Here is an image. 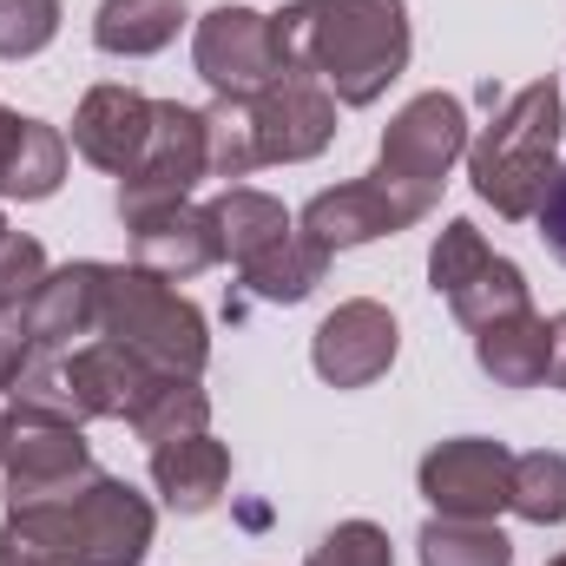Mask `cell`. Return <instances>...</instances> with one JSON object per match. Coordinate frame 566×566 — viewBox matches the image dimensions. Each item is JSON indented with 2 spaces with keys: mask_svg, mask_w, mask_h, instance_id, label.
Here are the masks:
<instances>
[{
  "mask_svg": "<svg viewBox=\"0 0 566 566\" xmlns=\"http://www.w3.org/2000/svg\"><path fill=\"white\" fill-rule=\"evenodd\" d=\"M283 73H310L336 106H376L409 66V7L402 0H296L271 13Z\"/></svg>",
  "mask_w": 566,
  "mask_h": 566,
  "instance_id": "6da1fadb",
  "label": "cell"
},
{
  "mask_svg": "<svg viewBox=\"0 0 566 566\" xmlns=\"http://www.w3.org/2000/svg\"><path fill=\"white\" fill-rule=\"evenodd\" d=\"M560 133H566V99L554 80H534L521 86L488 126L481 139H468V178H474V198L494 205L507 224L534 218L554 171H560Z\"/></svg>",
  "mask_w": 566,
  "mask_h": 566,
  "instance_id": "7a4b0ae2",
  "label": "cell"
},
{
  "mask_svg": "<svg viewBox=\"0 0 566 566\" xmlns=\"http://www.w3.org/2000/svg\"><path fill=\"white\" fill-rule=\"evenodd\" d=\"M7 527L53 566H139L151 547V501L133 494L119 474H93L66 501L7 514Z\"/></svg>",
  "mask_w": 566,
  "mask_h": 566,
  "instance_id": "3957f363",
  "label": "cell"
},
{
  "mask_svg": "<svg viewBox=\"0 0 566 566\" xmlns=\"http://www.w3.org/2000/svg\"><path fill=\"white\" fill-rule=\"evenodd\" d=\"M99 336L126 343L133 356H145L165 376H198L205 356H211L198 303H185L171 283L139 271V264H106V283H99Z\"/></svg>",
  "mask_w": 566,
  "mask_h": 566,
  "instance_id": "277c9868",
  "label": "cell"
},
{
  "mask_svg": "<svg viewBox=\"0 0 566 566\" xmlns=\"http://www.w3.org/2000/svg\"><path fill=\"white\" fill-rule=\"evenodd\" d=\"M198 178H211V165H205V113H191L178 99H158L139 165L119 178V218H126V231L151 224L158 211L191 205Z\"/></svg>",
  "mask_w": 566,
  "mask_h": 566,
  "instance_id": "5b68a950",
  "label": "cell"
},
{
  "mask_svg": "<svg viewBox=\"0 0 566 566\" xmlns=\"http://www.w3.org/2000/svg\"><path fill=\"white\" fill-rule=\"evenodd\" d=\"M0 468H7V514L66 501V494H80L99 474L80 422H33V416H7Z\"/></svg>",
  "mask_w": 566,
  "mask_h": 566,
  "instance_id": "8992f818",
  "label": "cell"
},
{
  "mask_svg": "<svg viewBox=\"0 0 566 566\" xmlns=\"http://www.w3.org/2000/svg\"><path fill=\"white\" fill-rule=\"evenodd\" d=\"M434 211V191H409V185H389L382 171L376 178H349L336 191H316L303 205V231L323 244V251H349V244H376V238H396L409 224H422Z\"/></svg>",
  "mask_w": 566,
  "mask_h": 566,
  "instance_id": "52a82bcc",
  "label": "cell"
},
{
  "mask_svg": "<svg viewBox=\"0 0 566 566\" xmlns=\"http://www.w3.org/2000/svg\"><path fill=\"white\" fill-rule=\"evenodd\" d=\"M191 60H198V80L218 99H258L264 86L283 80V53H277V33H271V13H251V7L205 13L198 20V40H191Z\"/></svg>",
  "mask_w": 566,
  "mask_h": 566,
  "instance_id": "ba28073f",
  "label": "cell"
},
{
  "mask_svg": "<svg viewBox=\"0 0 566 566\" xmlns=\"http://www.w3.org/2000/svg\"><path fill=\"white\" fill-rule=\"evenodd\" d=\"M461 151H468V113H461V99L454 93H422V99H409L389 119L376 171L389 185H409V191H441V178L454 171Z\"/></svg>",
  "mask_w": 566,
  "mask_h": 566,
  "instance_id": "9c48e42d",
  "label": "cell"
},
{
  "mask_svg": "<svg viewBox=\"0 0 566 566\" xmlns=\"http://www.w3.org/2000/svg\"><path fill=\"white\" fill-rule=\"evenodd\" d=\"M507 481H514V454L488 434H454L422 454V494L448 521H494L507 507Z\"/></svg>",
  "mask_w": 566,
  "mask_h": 566,
  "instance_id": "30bf717a",
  "label": "cell"
},
{
  "mask_svg": "<svg viewBox=\"0 0 566 566\" xmlns=\"http://www.w3.org/2000/svg\"><path fill=\"white\" fill-rule=\"evenodd\" d=\"M396 349H402V329H396V316H389L382 303H369V296L336 303V310L316 323V336H310V363H316V376H323L329 389H369L376 376H389Z\"/></svg>",
  "mask_w": 566,
  "mask_h": 566,
  "instance_id": "8fae6325",
  "label": "cell"
},
{
  "mask_svg": "<svg viewBox=\"0 0 566 566\" xmlns=\"http://www.w3.org/2000/svg\"><path fill=\"white\" fill-rule=\"evenodd\" d=\"M251 133H258V165H303L336 139V93L310 73H283L251 99Z\"/></svg>",
  "mask_w": 566,
  "mask_h": 566,
  "instance_id": "7c38bea8",
  "label": "cell"
},
{
  "mask_svg": "<svg viewBox=\"0 0 566 566\" xmlns=\"http://www.w3.org/2000/svg\"><path fill=\"white\" fill-rule=\"evenodd\" d=\"M60 369H66V389H73L80 422H133L139 402L151 396V382L165 376L145 356H133L126 343H106V336H93L73 356H60Z\"/></svg>",
  "mask_w": 566,
  "mask_h": 566,
  "instance_id": "4fadbf2b",
  "label": "cell"
},
{
  "mask_svg": "<svg viewBox=\"0 0 566 566\" xmlns=\"http://www.w3.org/2000/svg\"><path fill=\"white\" fill-rule=\"evenodd\" d=\"M99 283H106V264L46 271V283L33 290V303L20 310L33 356H73L80 343L99 336Z\"/></svg>",
  "mask_w": 566,
  "mask_h": 566,
  "instance_id": "5bb4252c",
  "label": "cell"
},
{
  "mask_svg": "<svg viewBox=\"0 0 566 566\" xmlns=\"http://www.w3.org/2000/svg\"><path fill=\"white\" fill-rule=\"evenodd\" d=\"M151 106H158V99H145L133 86H93V93L80 99V113H73V151H80L86 165L126 178V171L139 165L145 139H151Z\"/></svg>",
  "mask_w": 566,
  "mask_h": 566,
  "instance_id": "9a60e30c",
  "label": "cell"
},
{
  "mask_svg": "<svg viewBox=\"0 0 566 566\" xmlns=\"http://www.w3.org/2000/svg\"><path fill=\"white\" fill-rule=\"evenodd\" d=\"M224 258V238H218V218L211 205H178V211H158L151 224L133 231V264L151 271L165 283H185L198 271H211Z\"/></svg>",
  "mask_w": 566,
  "mask_h": 566,
  "instance_id": "2e32d148",
  "label": "cell"
},
{
  "mask_svg": "<svg viewBox=\"0 0 566 566\" xmlns=\"http://www.w3.org/2000/svg\"><path fill=\"white\" fill-rule=\"evenodd\" d=\"M151 488L165 494L171 514H211L231 488V448L211 434H185L151 448Z\"/></svg>",
  "mask_w": 566,
  "mask_h": 566,
  "instance_id": "e0dca14e",
  "label": "cell"
},
{
  "mask_svg": "<svg viewBox=\"0 0 566 566\" xmlns=\"http://www.w3.org/2000/svg\"><path fill=\"white\" fill-rule=\"evenodd\" d=\"M474 363L488 369V382L501 389H541L547 382V316L521 310L507 323L474 329Z\"/></svg>",
  "mask_w": 566,
  "mask_h": 566,
  "instance_id": "ac0fdd59",
  "label": "cell"
},
{
  "mask_svg": "<svg viewBox=\"0 0 566 566\" xmlns=\"http://www.w3.org/2000/svg\"><path fill=\"white\" fill-rule=\"evenodd\" d=\"M178 27H185V0H99L93 46L113 60H145V53H165Z\"/></svg>",
  "mask_w": 566,
  "mask_h": 566,
  "instance_id": "d6986e66",
  "label": "cell"
},
{
  "mask_svg": "<svg viewBox=\"0 0 566 566\" xmlns=\"http://www.w3.org/2000/svg\"><path fill=\"white\" fill-rule=\"evenodd\" d=\"M244 271V290L258 296V303H303L323 271H329V251L310 238V231H283L277 244H264L251 264H238Z\"/></svg>",
  "mask_w": 566,
  "mask_h": 566,
  "instance_id": "ffe728a7",
  "label": "cell"
},
{
  "mask_svg": "<svg viewBox=\"0 0 566 566\" xmlns=\"http://www.w3.org/2000/svg\"><path fill=\"white\" fill-rule=\"evenodd\" d=\"M60 178H66V139H60L46 119H27L20 139H13V151L0 158V198L33 205V198H53Z\"/></svg>",
  "mask_w": 566,
  "mask_h": 566,
  "instance_id": "44dd1931",
  "label": "cell"
},
{
  "mask_svg": "<svg viewBox=\"0 0 566 566\" xmlns=\"http://www.w3.org/2000/svg\"><path fill=\"white\" fill-rule=\"evenodd\" d=\"M205 422H211V396L198 389V376H158L151 396L139 402V416H133V434L165 448V441L205 434Z\"/></svg>",
  "mask_w": 566,
  "mask_h": 566,
  "instance_id": "7402d4cb",
  "label": "cell"
},
{
  "mask_svg": "<svg viewBox=\"0 0 566 566\" xmlns=\"http://www.w3.org/2000/svg\"><path fill=\"white\" fill-rule=\"evenodd\" d=\"M211 218H218L224 258H238V264H251L264 244H277L283 231H290V211H283L277 198H264V191H244V185H231V191L211 205Z\"/></svg>",
  "mask_w": 566,
  "mask_h": 566,
  "instance_id": "603a6c76",
  "label": "cell"
},
{
  "mask_svg": "<svg viewBox=\"0 0 566 566\" xmlns=\"http://www.w3.org/2000/svg\"><path fill=\"white\" fill-rule=\"evenodd\" d=\"M416 547H422V566H514V541L494 521H448V514H434Z\"/></svg>",
  "mask_w": 566,
  "mask_h": 566,
  "instance_id": "cb8c5ba5",
  "label": "cell"
},
{
  "mask_svg": "<svg viewBox=\"0 0 566 566\" xmlns=\"http://www.w3.org/2000/svg\"><path fill=\"white\" fill-rule=\"evenodd\" d=\"M448 310H454L468 329H488V323H507V316L534 310V296H527V277H521V264H507V258H488L474 277H468L461 290H454V296H448Z\"/></svg>",
  "mask_w": 566,
  "mask_h": 566,
  "instance_id": "d4e9b609",
  "label": "cell"
},
{
  "mask_svg": "<svg viewBox=\"0 0 566 566\" xmlns=\"http://www.w3.org/2000/svg\"><path fill=\"white\" fill-rule=\"evenodd\" d=\"M507 507H514L521 521H534V527H560V521H566V454H560V448L514 454Z\"/></svg>",
  "mask_w": 566,
  "mask_h": 566,
  "instance_id": "484cf974",
  "label": "cell"
},
{
  "mask_svg": "<svg viewBox=\"0 0 566 566\" xmlns=\"http://www.w3.org/2000/svg\"><path fill=\"white\" fill-rule=\"evenodd\" d=\"M205 165H211V178H244V171H258L251 99H218V106L205 113Z\"/></svg>",
  "mask_w": 566,
  "mask_h": 566,
  "instance_id": "4316f807",
  "label": "cell"
},
{
  "mask_svg": "<svg viewBox=\"0 0 566 566\" xmlns=\"http://www.w3.org/2000/svg\"><path fill=\"white\" fill-rule=\"evenodd\" d=\"M488 258H494V251H488V238H481L468 218H454V224L434 238V251H428V283H434V296H454V290L474 277Z\"/></svg>",
  "mask_w": 566,
  "mask_h": 566,
  "instance_id": "83f0119b",
  "label": "cell"
},
{
  "mask_svg": "<svg viewBox=\"0 0 566 566\" xmlns=\"http://www.w3.org/2000/svg\"><path fill=\"white\" fill-rule=\"evenodd\" d=\"M60 33V0H0V60H33Z\"/></svg>",
  "mask_w": 566,
  "mask_h": 566,
  "instance_id": "f1b7e54d",
  "label": "cell"
},
{
  "mask_svg": "<svg viewBox=\"0 0 566 566\" xmlns=\"http://www.w3.org/2000/svg\"><path fill=\"white\" fill-rule=\"evenodd\" d=\"M40 283H46V251H40V238L7 231V238H0V310H27Z\"/></svg>",
  "mask_w": 566,
  "mask_h": 566,
  "instance_id": "f546056e",
  "label": "cell"
},
{
  "mask_svg": "<svg viewBox=\"0 0 566 566\" xmlns=\"http://www.w3.org/2000/svg\"><path fill=\"white\" fill-rule=\"evenodd\" d=\"M303 566H396V554H389V534L376 521H343L336 534H323V547Z\"/></svg>",
  "mask_w": 566,
  "mask_h": 566,
  "instance_id": "4dcf8cb0",
  "label": "cell"
},
{
  "mask_svg": "<svg viewBox=\"0 0 566 566\" xmlns=\"http://www.w3.org/2000/svg\"><path fill=\"white\" fill-rule=\"evenodd\" d=\"M33 363V343H27V323L20 310H0V396L20 382V369Z\"/></svg>",
  "mask_w": 566,
  "mask_h": 566,
  "instance_id": "1f68e13d",
  "label": "cell"
},
{
  "mask_svg": "<svg viewBox=\"0 0 566 566\" xmlns=\"http://www.w3.org/2000/svg\"><path fill=\"white\" fill-rule=\"evenodd\" d=\"M534 218H541V238H547V251L566 264V165L554 171V185H547V198H541V211H534Z\"/></svg>",
  "mask_w": 566,
  "mask_h": 566,
  "instance_id": "d6a6232c",
  "label": "cell"
},
{
  "mask_svg": "<svg viewBox=\"0 0 566 566\" xmlns=\"http://www.w3.org/2000/svg\"><path fill=\"white\" fill-rule=\"evenodd\" d=\"M547 382L566 389V310L547 323Z\"/></svg>",
  "mask_w": 566,
  "mask_h": 566,
  "instance_id": "836d02e7",
  "label": "cell"
},
{
  "mask_svg": "<svg viewBox=\"0 0 566 566\" xmlns=\"http://www.w3.org/2000/svg\"><path fill=\"white\" fill-rule=\"evenodd\" d=\"M0 566H53V560H46L40 547H27L13 527H0Z\"/></svg>",
  "mask_w": 566,
  "mask_h": 566,
  "instance_id": "e575fe53",
  "label": "cell"
},
{
  "mask_svg": "<svg viewBox=\"0 0 566 566\" xmlns=\"http://www.w3.org/2000/svg\"><path fill=\"white\" fill-rule=\"evenodd\" d=\"M20 126H27V113H7V106H0V158L13 151V139H20Z\"/></svg>",
  "mask_w": 566,
  "mask_h": 566,
  "instance_id": "d590c367",
  "label": "cell"
},
{
  "mask_svg": "<svg viewBox=\"0 0 566 566\" xmlns=\"http://www.w3.org/2000/svg\"><path fill=\"white\" fill-rule=\"evenodd\" d=\"M0 448H7V416H0Z\"/></svg>",
  "mask_w": 566,
  "mask_h": 566,
  "instance_id": "8d00e7d4",
  "label": "cell"
},
{
  "mask_svg": "<svg viewBox=\"0 0 566 566\" xmlns=\"http://www.w3.org/2000/svg\"><path fill=\"white\" fill-rule=\"evenodd\" d=\"M547 566H566V554H560V560H547Z\"/></svg>",
  "mask_w": 566,
  "mask_h": 566,
  "instance_id": "74e56055",
  "label": "cell"
},
{
  "mask_svg": "<svg viewBox=\"0 0 566 566\" xmlns=\"http://www.w3.org/2000/svg\"><path fill=\"white\" fill-rule=\"evenodd\" d=\"M0 238H7V218H0Z\"/></svg>",
  "mask_w": 566,
  "mask_h": 566,
  "instance_id": "f35d334b",
  "label": "cell"
}]
</instances>
